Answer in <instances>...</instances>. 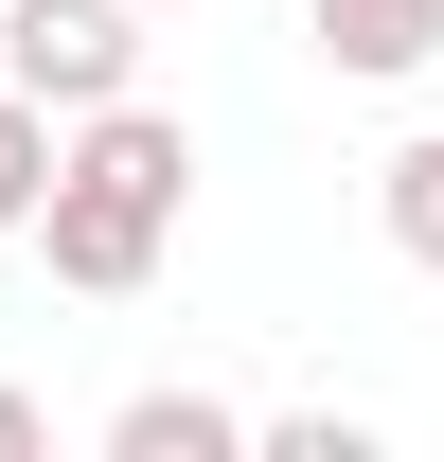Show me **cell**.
Segmentation results:
<instances>
[{
  "label": "cell",
  "instance_id": "cell-1",
  "mask_svg": "<svg viewBox=\"0 0 444 462\" xmlns=\"http://www.w3.org/2000/svg\"><path fill=\"white\" fill-rule=\"evenodd\" d=\"M178 214H196V125L143 107V89H107V107H71L54 125V178H36V249H54V285L71 302H143L161 285V249Z\"/></svg>",
  "mask_w": 444,
  "mask_h": 462
},
{
  "label": "cell",
  "instance_id": "cell-2",
  "mask_svg": "<svg viewBox=\"0 0 444 462\" xmlns=\"http://www.w3.org/2000/svg\"><path fill=\"white\" fill-rule=\"evenodd\" d=\"M0 89L54 107V125L143 89V0H0Z\"/></svg>",
  "mask_w": 444,
  "mask_h": 462
},
{
  "label": "cell",
  "instance_id": "cell-3",
  "mask_svg": "<svg viewBox=\"0 0 444 462\" xmlns=\"http://www.w3.org/2000/svg\"><path fill=\"white\" fill-rule=\"evenodd\" d=\"M302 36H320V71H356V89H409V71L444 54V0H302Z\"/></svg>",
  "mask_w": 444,
  "mask_h": 462
},
{
  "label": "cell",
  "instance_id": "cell-4",
  "mask_svg": "<svg viewBox=\"0 0 444 462\" xmlns=\"http://www.w3.org/2000/svg\"><path fill=\"white\" fill-rule=\"evenodd\" d=\"M231 445H249L231 392H125L107 409V462H231Z\"/></svg>",
  "mask_w": 444,
  "mask_h": 462
},
{
  "label": "cell",
  "instance_id": "cell-5",
  "mask_svg": "<svg viewBox=\"0 0 444 462\" xmlns=\"http://www.w3.org/2000/svg\"><path fill=\"white\" fill-rule=\"evenodd\" d=\"M374 231H391V249H409V267H444V125H427V143H391V161H374Z\"/></svg>",
  "mask_w": 444,
  "mask_h": 462
},
{
  "label": "cell",
  "instance_id": "cell-6",
  "mask_svg": "<svg viewBox=\"0 0 444 462\" xmlns=\"http://www.w3.org/2000/svg\"><path fill=\"white\" fill-rule=\"evenodd\" d=\"M36 178H54V107H18V89H0V231L36 214Z\"/></svg>",
  "mask_w": 444,
  "mask_h": 462
},
{
  "label": "cell",
  "instance_id": "cell-7",
  "mask_svg": "<svg viewBox=\"0 0 444 462\" xmlns=\"http://www.w3.org/2000/svg\"><path fill=\"white\" fill-rule=\"evenodd\" d=\"M267 462H374V427H356V409H284Z\"/></svg>",
  "mask_w": 444,
  "mask_h": 462
},
{
  "label": "cell",
  "instance_id": "cell-8",
  "mask_svg": "<svg viewBox=\"0 0 444 462\" xmlns=\"http://www.w3.org/2000/svg\"><path fill=\"white\" fill-rule=\"evenodd\" d=\"M36 445H54V409H36V392H0V462H36Z\"/></svg>",
  "mask_w": 444,
  "mask_h": 462
}]
</instances>
